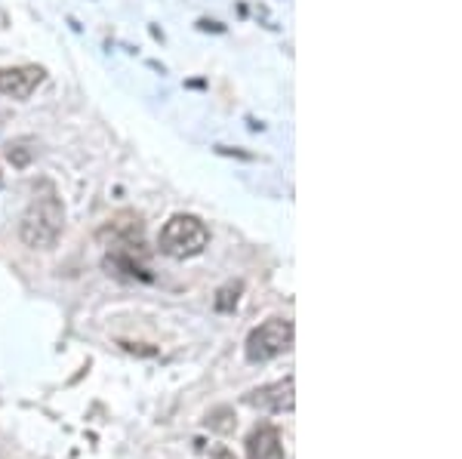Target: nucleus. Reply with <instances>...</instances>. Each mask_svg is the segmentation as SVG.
Here are the masks:
<instances>
[{"instance_id":"nucleus-5","label":"nucleus","mask_w":462,"mask_h":459,"mask_svg":"<svg viewBox=\"0 0 462 459\" xmlns=\"http://www.w3.org/2000/svg\"><path fill=\"white\" fill-rule=\"evenodd\" d=\"M244 401L250 407H256V410H265V413H290L296 404L293 376H287V380H281V382H272V386L253 389Z\"/></svg>"},{"instance_id":"nucleus-4","label":"nucleus","mask_w":462,"mask_h":459,"mask_svg":"<svg viewBox=\"0 0 462 459\" xmlns=\"http://www.w3.org/2000/svg\"><path fill=\"white\" fill-rule=\"evenodd\" d=\"M47 71L41 65H13V69H0V96L6 99L25 102L37 93V87L43 84Z\"/></svg>"},{"instance_id":"nucleus-9","label":"nucleus","mask_w":462,"mask_h":459,"mask_svg":"<svg viewBox=\"0 0 462 459\" xmlns=\"http://www.w3.org/2000/svg\"><path fill=\"white\" fill-rule=\"evenodd\" d=\"M0 182H4V173H0Z\"/></svg>"},{"instance_id":"nucleus-7","label":"nucleus","mask_w":462,"mask_h":459,"mask_svg":"<svg viewBox=\"0 0 462 459\" xmlns=\"http://www.w3.org/2000/svg\"><path fill=\"white\" fill-rule=\"evenodd\" d=\"M241 293H244V284L241 280H228L226 287H222L219 293H216V299H213V308L216 312H235L237 308V302H241Z\"/></svg>"},{"instance_id":"nucleus-6","label":"nucleus","mask_w":462,"mask_h":459,"mask_svg":"<svg viewBox=\"0 0 462 459\" xmlns=\"http://www.w3.org/2000/svg\"><path fill=\"white\" fill-rule=\"evenodd\" d=\"M247 459H284V441L274 426L253 428L247 438Z\"/></svg>"},{"instance_id":"nucleus-8","label":"nucleus","mask_w":462,"mask_h":459,"mask_svg":"<svg viewBox=\"0 0 462 459\" xmlns=\"http://www.w3.org/2000/svg\"><path fill=\"white\" fill-rule=\"evenodd\" d=\"M210 459H237L235 454H231V450H226V447H219V450H213L210 454Z\"/></svg>"},{"instance_id":"nucleus-2","label":"nucleus","mask_w":462,"mask_h":459,"mask_svg":"<svg viewBox=\"0 0 462 459\" xmlns=\"http://www.w3.org/2000/svg\"><path fill=\"white\" fill-rule=\"evenodd\" d=\"M210 247V228L195 213H176L163 222L158 250L170 259H195Z\"/></svg>"},{"instance_id":"nucleus-1","label":"nucleus","mask_w":462,"mask_h":459,"mask_svg":"<svg viewBox=\"0 0 462 459\" xmlns=\"http://www.w3.org/2000/svg\"><path fill=\"white\" fill-rule=\"evenodd\" d=\"M65 232V207L59 201V195L50 185H43V191H37L34 201L28 204V210L22 213L19 222V238L25 247L32 250H53L56 241Z\"/></svg>"},{"instance_id":"nucleus-3","label":"nucleus","mask_w":462,"mask_h":459,"mask_svg":"<svg viewBox=\"0 0 462 459\" xmlns=\"http://www.w3.org/2000/svg\"><path fill=\"white\" fill-rule=\"evenodd\" d=\"M293 336L296 330L290 317H268V321L250 330L247 343H244V354H247L250 364H265V361H274L278 354L290 352Z\"/></svg>"}]
</instances>
